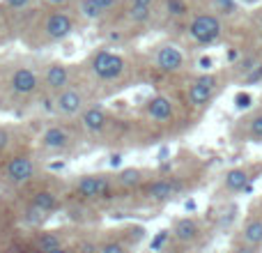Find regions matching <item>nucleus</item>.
<instances>
[{"mask_svg": "<svg viewBox=\"0 0 262 253\" xmlns=\"http://www.w3.org/2000/svg\"><path fill=\"white\" fill-rule=\"evenodd\" d=\"M189 32L198 44H212L221 37V21L212 14H200L191 21L189 26Z\"/></svg>", "mask_w": 262, "mask_h": 253, "instance_id": "obj_1", "label": "nucleus"}, {"mask_svg": "<svg viewBox=\"0 0 262 253\" xmlns=\"http://www.w3.org/2000/svg\"><path fill=\"white\" fill-rule=\"evenodd\" d=\"M92 72L99 78H104V81H113L124 72V60L120 55L111 53V51H101L92 60Z\"/></svg>", "mask_w": 262, "mask_h": 253, "instance_id": "obj_2", "label": "nucleus"}, {"mask_svg": "<svg viewBox=\"0 0 262 253\" xmlns=\"http://www.w3.org/2000/svg\"><path fill=\"white\" fill-rule=\"evenodd\" d=\"M214 90H216V76L205 74V76L195 78L193 86L189 88V104L191 106H205L212 99Z\"/></svg>", "mask_w": 262, "mask_h": 253, "instance_id": "obj_3", "label": "nucleus"}, {"mask_svg": "<svg viewBox=\"0 0 262 253\" xmlns=\"http://www.w3.org/2000/svg\"><path fill=\"white\" fill-rule=\"evenodd\" d=\"M76 189H78V194L85 196V198H106V196L111 194V182L99 175H88V177L78 180Z\"/></svg>", "mask_w": 262, "mask_h": 253, "instance_id": "obj_4", "label": "nucleus"}, {"mask_svg": "<svg viewBox=\"0 0 262 253\" xmlns=\"http://www.w3.org/2000/svg\"><path fill=\"white\" fill-rule=\"evenodd\" d=\"M5 175L12 184H26L32 175H35V166L28 157H14L5 168Z\"/></svg>", "mask_w": 262, "mask_h": 253, "instance_id": "obj_5", "label": "nucleus"}, {"mask_svg": "<svg viewBox=\"0 0 262 253\" xmlns=\"http://www.w3.org/2000/svg\"><path fill=\"white\" fill-rule=\"evenodd\" d=\"M37 86H39V76H37L32 69L21 67V69H16V72H14L12 90L16 92V95H32V92L37 90Z\"/></svg>", "mask_w": 262, "mask_h": 253, "instance_id": "obj_6", "label": "nucleus"}, {"mask_svg": "<svg viewBox=\"0 0 262 253\" xmlns=\"http://www.w3.org/2000/svg\"><path fill=\"white\" fill-rule=\"evenodd\" d=\"M157 65L161 72H180L184 67V53L177 46H163L157 53Z\"/></svg>", "mask_w": 262, "mask_h": 253, "instance_id": "obj_7", "label": "nucleus"}, {"mask_svg": "<svg viewBox=\"0 0 262 253\" xmlns=\"http://www.w3.org/2000/svg\"><path fill=\"white\" fill-rule=\"evenodd\" d=\"M55 106H58V113L62 115H76L81 113L83 109V97L78 90H74V88H67V90H62L58 95V99H55Z\"/></svg>", "mask_w": 262, "mask_h": 253, "instance_id": "obj_8", "label": "nucleus"}, {"mask_svg": "<svg viewBox=\"0 0 262 253\" xmlns=\"http://www.w3.org/2000/svg\"><path fill=\"white\" fill-rule=\"evenodd\" d=\"M72 30H74V21L62 12L51 14L49 21H46V35L51 39H64V37L72 35Z\"/></svg>", "mask_w": 262, "mask_h": 253, "instance_id": "obj_9", "label": "nucleus"}, {"mask_svg": "<svg viewBox=\"0 0 262 253\" xmlns=\"http://www.w3.org/2000/svg\"><path fill=\"white\" fill-rule=\"evenodd\" d=\"M44 83L49 90H60V92L67 90V83H69L67 67H62V65H51V67H46Z\"/></svg>", "mask_w": 262, "mask_h": 253, "instance_id": "obj_10", "label": "nucleus"}, {"mask_svg": "<svg viewBox=\"0 0 262 253\" xmlns=\"http://www.w3.org/2000/svg\"><path fill=\"white\" fill-rule=\"evenodd\" d=\"M177 191H182L180 182H172V180H157L149 184L147 196L152 200H168L172 196H177Z\"/></svg>", "mask_w": 262, "mask_h": 253, "instance_id": "obj_11", "label": "nucleus"}, {"mask_svg": "<svg viewBox=\"0 0 262 253\" xmlns=\"http://www.w3.org/2000/svg\"><path fill=\"white\" fill-rule=\"evenodd\" d=\"M41 145L51 152H58V150H64L69 145V134L62 129V126H51V129L44 131L41 136Z\"/></svg>", "mask_w": 262, "mask_h": 253, "instance_id": "obj_12", "label": "nucleus"}, {"mask_svg": "<svg viewBox=\"0 0 262 253\" xmlns=\"http://www.w3.org/2000/svg\"><path fill=\"white\" fill-rule=\"evenodd\" d=\"M239 240H242V244L262 246V217H251L249 221L244 223Z\"/></svg>", "mask_w": 262, "mask_h": 253, "instance_id": "obj_13", "label": "nucleus"}, {"mask_svg": "<svg viewBox=\"0 0 262 253\" xmlns=\"http://www.w3.org/2000/svg\"><path fill=\"white\" fill-rule=\"evenodd\" d=\"M172 233H175V237L180 242H193V240H198V235H200V226L193 221V219L184 217V219H177L175 221Z\"/></svg>", "mask_w": 262, "mask_h": 253, "instance_id": "obj_14", "label": "nucleus"}, {"mask_svg": "<svg viewBox=\"0 0 262 253\" xmlns=\"http://www.w3.org/2000/svg\"><path fill=\"white\" fill-rule=\"evenodd\" d=\"M147 113H149V118L157 120V122H166V120L172 118V104L166 97H154L147 104Z\"/></svg>", "mask_w": 262, "mask_h": 253, "instance_id": "obj_15", "label": "nucleus"}, {"mask_svg": "<svg viewBox=\"0 0 262 253\" xmlns=\"http://www.w3.org/2000/svg\"><path fill=\"white\" fill-rule=\"evenodd\" d=\"M249 182H251L249 171H244V168H232V171L226 173V180H223V184H226L228 191L237 194V191H244L246 186H249Z\"/></svg>", "mask_w": 262, "mask_h": 253, "instance_id": "obj_16", "label": "nucleus"}, {"mask_svg": "<svg viewBox=\"0 0 262 253\" xmlns=\"http://www.w3.org/2000/svg\"><path fill=\"white\" fill-rule=\"evenodd\" d=\"M81 122L90 134H99V131L106 126V113L101 109H97V106L95 109H88L85 113L81 115Z\"/></svg>", "mask_w": 262, "mask_h": 253, "instance_id": "obj_17", "label": "nucleus"}, {"mask_svg": "<svg viewBox=\"0 0 262 253\" xmlns=\"http://www.w3.org/2000/svg\"><path fill=\"white\" fill-rule=\"evenodd\" d=\"M32 205L44 209V212H53V209H58L60 200H58V196L51 194V191H37L35 198H32Z\"/></svg>", "mask_w": 262, "mask_h": 253, "instance_id": "obj_18", "label": "nucleus"}, {"mask_svg": "<svg viewBox=\"0 0 262 253\" xmlns=\"http://www.w3.org/2000/svg\"><path fill=\"white\" fill-rule=\"evenodd\" d=\"M143 182V173L138 171V168H124V171L118 173V184L120 186H136Z\"/></svg>", "mask_w": 262, "mask_h": 253, "instance_id": "obj_19", "label": "nucleus"}, {"mask_svg": "<svg viewBox=\"0 0 262 253\" xmlns=\"http://www.w3.org/2000/svg\"><path fill=\"white\" fill-rule=\"evenodd\" d=\"M78 12H81L83 16L88 18V21H97V18H101L104 9H101L99 5L95 3V0H81V5H78Z\"/></svg>", "mask_w": 262, "mask_h": 253, "instance_id": "obj_20", "label": "nucleus"}, {"mask_svg": "<svg viewBox=\"0 0 262 253\" xmlns=\"http://www.w3.org/2000/svg\"><path fill=\"white\" fill-rule=\"evenodd\" d=\"M60 237L55 235V233H44V235L37 240V249H39L41 253H51V251H55V249H60Z\"/></svg>", "mask_w": 262, "mask_h": 253, "instance_id": "obj_21", "label": "nucleus"}, {"mask_svg": "<svg viewBox=\"0 0 262 253\" xmlns=\"http://www.w3.org/2000/svg\"><path fill=\"white\" fill-rule=\"evenodd\" d=\"M149 16H152V12H149L147 5H131V12H129V18H131V21L145 23Z\"/></svg>", "mask_w": 262, "mask_h": 253, "instance_id": "obj_22", "label": "nucleus"}, {"mask_svg": "<svg viewBox=\"0 0 262 253\" xmlns=\"http://www.w3.org/2000/svg\"><path fill=\"white\" fill-rule=\"evenodd\" d=\"M249 136L253 140H258V143H262V111L249 120Z\"/></svg>", "mask_w": 262, "mask_h": 253, "instance_id": "obj_23", "label": "nucleus"}, {"mask_svg": "<svg viewBox=\"0 0 262 253\" xmlns=\"http://www.w3.org/2000/svg\"><path fill=\"white\" fill-rule=\"evenodd\" d=\"M44 219H46V212H44V209L35 207V205H32V207H28V212H26V221H28V223H41Z\"/></svg>", "mask_w": 262, "mask_h": 253, "instance_id": "obj_24", "label": "nucleus"}, {"mask_svg": "<svg viewBox=\"0 0 262 253\" xmlns=\"http://www.w3.org/2000/svg\"><path fill=\"white\" fill-rule=\"evenodd\" d=\"M99 253H127V246L122 242H106L99 249Z\"/></svg>", "mask_w": 262, "mask_h": 253, "instance_id": "obj_25", "label": "nucleus"}, {"mask_svg": "<svg viewBox=\"0 0 262 253\" xmlns=\"http://www.w3.org/2000/svg\"><path fill=\"white\" fill-rule=\"evenodd\" d=\"M168 9H170L172 16H182L186 12V5L182 0H168Z\"/></svg>", "mask_w": 262, "mask_h": 253, "instance_id": "obj_26", "label": "nucleus"}, {"mask_svg": "<svg viewBox=\"0 0 262 253\" xmlns=\"http://www.w3.org/2000/svg\"><path fill=\"white\" fill-rule=\"evenodd\" d=\"M219 12H226V14H232L235 12V0H214Z\"/></svg>", "mask_w": 262, "mask_h": 253, "instance_id": "obj_27", "label": "nucleus"}, {"mask_svg": "<svg viewBox=\"0 0 262 253\" xmlns=\"http://www.w3.org/2000/svg\"><path fill=\"white\" fill-rule=\"evenodd\" d=\"M166 242H168V230H161V233H159V235L152 240V244H149V249H152V251H159L163 244H166Z\"/></svg>", "mask_w": 262, "mask_h": 253, "instance_id": "obj_28", "label": "nucleus"}, {"mask_svg": "<svg viewBox=\"0 0 262 253\" xmlns=\"http://www.w3.org/2000/svg\"><path fill=\"white\" fill-rule=\"evenodd\" d=\"M249 104H251V95H246V92H239V95L235 97V106H237V109H246Z\"/></svg>", "mask_w": 262, "mask_h": 253, "instance_id": "obj_29", "label": "nucleus"}, {"mask_svg": "<svg viewBox=\"0 0 262 253\" xmlns=\"http://www.w3.org/2000/svg\"><path fill=\"white\" fill-rule=\"evenodd\" d=\"M260 78H262V65H258V67H255L253 72L246 76V81H249V83H255V81H260Z\"/></svg>", "mask_w": 262, "mask_h": 253, "instance_id": "obj_30", "label": "nucleus"}, {"mask_svg": "<svg viewBox=\"0 0 262 253\" xmlns=\"http://www.w3.org/2000/svg\"><path fill=\"white\" fill-rule=\"evenodd\" d=\"M9 145V131H5V129H0V152H3L5 147Z\"/></svg>", "mask_w": 262, "mask_h": 253, "instance_id": "obj_31", "label": "nucleus"}, {"mask_svg": "<svg viewBox=\"0 0 262 253\" xmlns=\"http://www.w3.org/2000/svg\"><path fill=\"white\" fill-rule=\"evenodd\" d=\"M235 253H260V246H249V244H242L239 249H235Z\"/></svg>", "mask_w": 262, "mask_h": 253, "instance_id": "obj_32", "label": "nucleus"}, {"mask_svg": "<svg viewBox=\"0 0 262 253\" xmlns=\"http://www.w3.org/2000/svg\"><path fill=\"white\" fill-rule=\"evenodd\" d=\"M7 5L9 7H14V9H21V7H26L28 5V0H7Z\"/></svg>", "mask_w": 262, "mask_h": 253, "instance_id": "obj_33", "label": "nucleus"}, {"mask_svg": "<svg viewBox=\"0 0 262 253\" xmlns=\"http://www.w3.org/2000/svg\"><path fill=\"white\" fill-rule=\"evenodd\" d=\"M95 3L99 5V7L106 12V9H111V7H113V5H115V0H95Z\"/></svg>", "mask_w": 262, "mask_h": 253, "instance_id": "obj_34", "label": "nucleus"}, {"mask_svg": "<svg viewBox=\"0 0 262 253\" xmlns=\"http://www.w3.org/2000/svg\"><path fill=\"white\" fill-rule=\"evenodd\" d=\"M200 67L209 69V67H212V58H200Z\"/></svg>", "mask_w": 262, "mask_h": 253, "instance_id": "obj_35", "label": "nucleus"}, {"mask_svg": "<svg viewBox=\"0 0 262 253\" xmlns=\"http://www.w3.org/2000/svg\"><path fill=\"white\" fill-rule=\"evenodd\" d=\"M149 3L152 0H131V5H147V7H149Z\"/></svg>", "mask_w": 262, "mask_h": 253, "instance_id": "obj_36", "label": "nucleus"}, {"mask_svg": "<svg viewBox=\"0 0 262 253\" xmlns=\"http://www.w3.org/2000/svg\"><path fill=\"white\" fill-rule=\"evenodd\" d=\"M83 253H95V249H92L90 244H85V246H83Z\"/></svg>", "mask_w": 262, "mask_h": 253, "instance_id": "obj_37", "label": "nucleus"}, {"mask_svg": "<svg viewBox=\"0 0 262 253\" xmlns=\"http://www.w3.org/2000/svg\"><path fill=\"white\" fill-rule=\"evenodd\" d=\"M46 3H51V5H60V3H64V0H46Z\"/></svg>", "mask_w": 262, "mask_h": 253, "instance_id": "obj_38", "label": "nucleus"}, {"mask_svg": "<svg viewBox=\"0 0 262 253\" xmlns=\"http://www.w3.org/2000/svg\"><path fill=\"white\" fill-rule=\"evenodd\" d=\"M51 253H67V249H62V246H60V249H55V251H51Z\"/></svg>", "mask_w": 262, "mask_h": 253, "instance_id": "obj_39", "label": "nucleus"}, {"mask_svg": "<svg viewBox=\"0 0 262 253\" xmlns=\"http://www.w3.org/2000/svg\"><path fill=\"white\" fill-rule=\"evenodd\" d=\"M166 253H182V251H166Z\"/></svg>", "mask_w": 262, "mask_h": 253, "instance_id": "obj_40", "label": "nucleus"}, {"mask_svg": "<svg viewBox=\"0 0 262 253\" xmlns=\"http://www.w3.org/2000/svg\"><path fill=\"white\" fill-rule=\"evenodd\" d=\"M260 28H262V14H260Z\"/></svg>", "mask_w": 262, "mask_h": 253, "instance_id": "obj_41", "label": "nucleus"}, {"mask_svg": "<svg viewBox=\"0 0 262 253\" xmlns=\"http://www.w3.org/2000/svg\"><path fill=\"white\" fill-rule=\"evenodd\" d=\"M3 253H12V251H3Z\"/></svg>", "mask_w": 262, "mask_h": 253, "instance_id": "obj_42", "label": "nucleus"}]
</instances>
